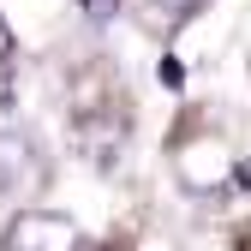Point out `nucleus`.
<instances>
[{"mask_svg":"<svg viewBox=\"0 0 251 251\" xmlns=\"http://www.w3.org/2000/svg\"><path fill=\"white\" fill-rule=\"evenodd\" d=\"M36 179H42V162L30 150V138L24 132H0V198H12L24 185H36Z\"/></svg>","mask_w":251,"mask_h":251,"instance_id":"2","label":"nucleus"},{"mask_svg":"<svg viewBox=\"0 0 251 251\" xmlns=\"http://www.w3.org/2000/svg\"><path fill=\"white\" fill-rule=\"evenodd\" d=\"M155 6H168V12H185V6H198V0H155Z\"/></svg>","mask_w":251,"mask_h":251,"instance_id":"5","label":"nucleus"},{"mask_svg":"<svg viewBox=\"0 0 251 251\" xmlns=\"http://www.w3.org/2000/svg\"><path fill=\"white\" fill-rule=\"evenodd\" d=\"M6 251H78V222L54 209H18L6 227Z\"/></svg>","mask_w":251,"mask_h":251,"instance_id":"1","label":"nucleus"},{"mask_svg":"<svg viewBox=\"0 0 251 251\" xmlns=\"http://www.w3.org/2000/svg\"><path fill=\"white\" fill-rule=\"evenodd\" d=\"M12 54V30H6V18H0V60Z\"/></svg>","mask_w":251,"mask_h":251,"instance_id":"4","label":"nucleus"},{"mask_svg":"<svg viewBox=\"0 0 251 251\" xmlns=\"http://www.w3.org/2000/svg\"><path fill=\"white\" fill-rule=\"evenodd\" d=\"M72 6H78V12H84L90 24H108V18L120 12V0H72Z\"/></svg>","mask_w":251,"mask_h":251,"instance_id":"3","label":"nucleus"}]
</instances>
